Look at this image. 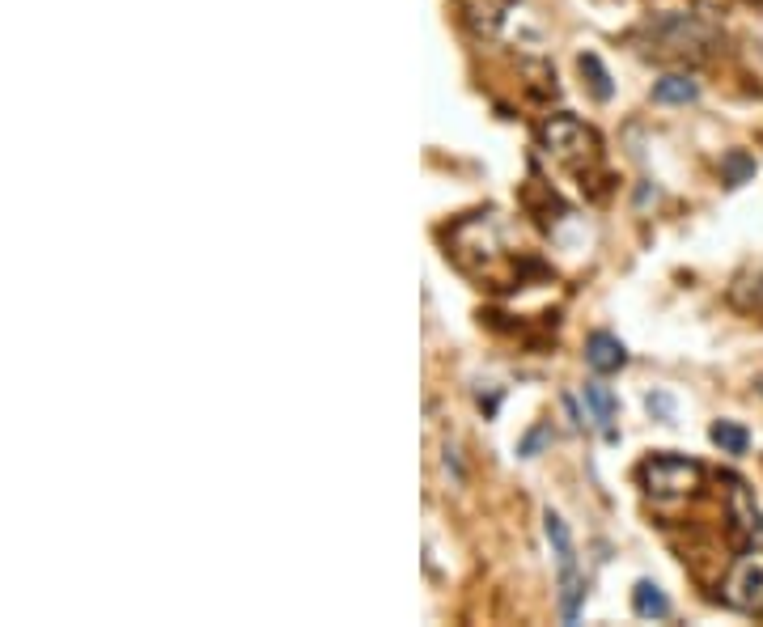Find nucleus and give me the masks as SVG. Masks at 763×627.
<instances>
[{"mask_svg":"<svg viewBox=\"0 0 763 627\" xmlns=\"http://www.w3.org/2000/svg\"><path fill=\"white\" fill-rule=\"evenodd\" d=\"M717 43V26L700 13H666L649 22V56L658 60H704Z\"/></svg>","mask_w":763,"mask_h":627,"instance_id":"obj_1","label":"nucleus"},{"mask_svg":"<svg viewBox=\"0 0 763 627\" xmlns=\"http://www.w3.org/2000/svg\"><path fill=\"white\" fill-rule=\"evenodd\" d=\"M641 483L653 500H683V496L700 492L704 467L691 458H679V454H658L641 467Z\"/></svg>","mask_w":763,"mask_h":627,"instance_id":"obj_2","label":"nucleus"},{"mask_svg":"<svg viewBox=\"0 0 763 627\" xmlns=\"http://www.w3.org/2000/svg\"><path fill=\"white\" fill-rule=\"evenodd\" d=\"M721 598L734 611L763 619V547H751L747 555H738V564L730 568V577L721 585Z\"/></svg>","mask_w":763,"mask_h":627,"instance_id":"obj_3","label":"nucleus"},{"mask_svg":"<svg viewBox=\"0 0 763 627\" xmlns=\"http://www.w3.org/2000/svg\"><path fill=\"white\" fill-rule=\"evenodd\" d=\"M543 149L556 161H569V166H585V161H598V136L577 123L573 115H556L543 128Z\"/></svg>","mask_w":763,"mask_h":627,"instance_id":"obj_4","label":"nucleus"},{"mask_svg":"<svg viewBox=\"0 0 763 627\" xmlns=\"http://www.w3.org/2000/svg\"><path fill=\"white\" fill-rule=\"evenodd\" d=\"M585 365H590L594 373H619L628 365V348L619 344L611 331H594L590 339H585Z\"/></svg>","mask_w":763,"mask_h":627,"instance_id":"obj_5","label":"nucleus"},{"mask_svg":"<svg viewBox=\"0 0 763 627\" xmlns=\"http://www.w3.org/2000/svg\"><path fill=\"white\" fill-rule=\"evenodd\" d=\"M585 407L594 411V424L602 428V437L615 441V416H619L615 394L607 386H598V382H585Z\"/></svg>","mask_w":763,"mask_h":627,"instance_id":"obj_6","label":"nucleus"},{"mask_svg":"<svg viewBox=\"0 0 763 627\" xmlns=\"http://www.w3.org/2000/svg\"><path fill=\"white\" fill-rule=\"evenodd\" d=\"M543 534H547V543H552L560 568H577V551H573L569 526H564V517H560V513H552V509L543 513Z\"/></svg>","mask_w":763,"mask_h":627,"instance_id":"obj_7","label":"nucleus"},{"mask_svg":"<svg viewBox=\"0 0 763 627\" xmlns=\"http://www.w3.org/2000/svg\"><path fill=\"white\" fill-rule=\"evenodd\" d=\"M700 98V85L683 77V73H674V77H662L658 85H653V102H662V106H683V102H696Z\"/></svg>","mask_w":763,"mask_h":627,"instance_id":"obj_8","label":"nucleus"},{"mask_svg":"<svg viewBox=\"0 0 763 627\" xmlns=\"http://www.w3.org/2000/svg\"><path fill=\"white\" fill-rule=\"evenodd\" d=\"M632 611L641 615V619H666L670 615V602H666V594L653 581H636V589H632Z\"/></svg>","mask_w":763,"mask_h":627,"instance_id":"obj_9","label":"nucleus"},{"mask_svg":"<svg viewBox=\"0 0 763 627\" xmlns=\"http://www.w3.org/2000/svg\"><path fill=\"white\" fill-rule=\"evenodd\" d=\"M708 437H713V445H721L725 454H747L751 450V433L734 420H717L713 428H708Z\"/></svg>","mask_w":763,"mask_h":627,"instance_id":"obj_10","label":"nucleus"},{"mask_svg":"<svg viewBox=\"0 0 763 627\" xmlns=\"http://www.w3.org/2000/svg\"><path fill=\"white\" fill-rule=\"evenodd\" d=\"M581 598H585L581 572L577 568H560V611H564V619H569V623L581 615Z\"/></svg>","mask_w":763,"mask_h":627,"instance_id":"obj_11","label":"nucleus"},{"mask_svg":"<svg viewBox=\"0 0 763 627\" xmlns=\"http://www.w3.org/2000/svg\"><path fill=\"white\" fill-rule=\"evenodd\" d=\"M581 73H585V81H590V94L598 98V102H611V94H615V89H611V73H607V68H602V60L594 56V51H581Z\"/></svg>","mask_w":763,"mask_h":627,"instance_id":"obj_12","label":"nucleus"},{"mask_svg":"<svg viewBox=\"0 0 763 627\" xmlns=\"http://www.w3.org/2000/svg\"><path fill=\"white\" fill-rule=\"evenodd\" d=\"M721 174H725V187H742V183H751L755 178V157L751 153H730L721 161Z\"/></svg>","mask_w":763,"mask_h":627,"instance_id":"obj_13","label":"nucleus"},{"mask_svg":"<svg viewBox=\"0 0 763 627\" xmlns=\"http://www.w3.org/2000/svg\"><path fill=\"white\" fill-rule=\"evenodd\" d=\"M547 437H552V428H547V424H539L535 433H530V437L522 441V450H518V454H522V458H535V454L543 450V441H547Z\"/></svg>","mask_w":763,"mask_h":627,"instance_id":"obj_14","label":"nucleus"}]
</instances>
